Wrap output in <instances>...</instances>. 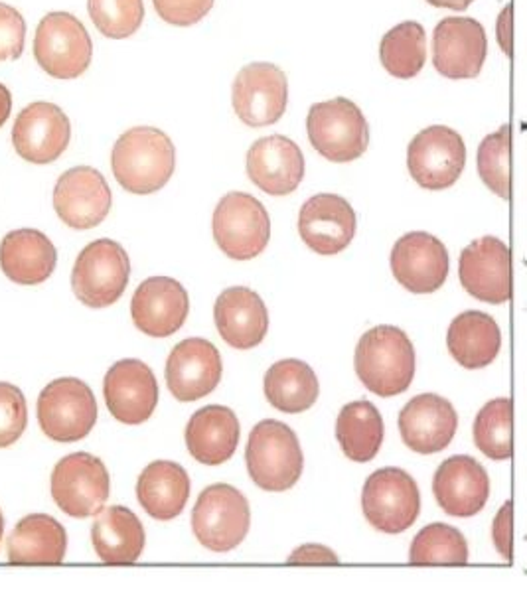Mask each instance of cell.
I'll list each match as a JSON object with an SVG mask.
<instances>
[{
	"label": "cell",
	"mask_w": 527,
	"mask_h": 592,
	"mask_svg": "<svg viewBox=\"0 0 527 592\" xmlns=\"http://www.w3.org/2000/svg\"><path fill=\"white\" fill-rule=\"evenodd\" d=\"M176 148L168 134L155 127H135L123 132L111 152L117 182L131 194H153L171 180Z\"/></svg>",
	"instance_id": "6da1fadb"
},
{
	"label": "cell",
	"mask_w": 527,
	"mask_h": 592,
	"mask_svg": "<svg viewBox=\"0 0 527 592\" xmlns=\"http://www.w3.org/2000/svg\"><path fill=\"white\" fill-rule=\"evenodd\" d=\"M415 348L401 328H371L357 342V378L379 397H395L407 391L415 378Z\"/></svg>",
	"instance_id": "7a4b0ae2"
},
{
	"label": "cell",
	"mask_w": 527,
	"mask_h": 592,
	"mask_svg": "<svg viewBox=\"0 0 527 592\" xmlns=\"http://www.w3.org/2000/svg\"><path fill=\"white\" fill-rule=\"evenodd\" d=\"M245 460L249 476L265 492L291 490L305 468V456L294 430L275 419L253 427Z\"/></svg>",
	"instance_id": "3957f363"
},
{
	"label": "cell",
	"mask_w": 527,
	"mask_h": 592,
	"mask_svg": "<svg viewBox=\"0 0 527 592\" xmlns=\"http://www.w3.org/2000/svg\"><path fill=\"white\" fill-rule=\"evenodd\" d=\"M307 131L312 147L330 163H352L370 145L368 121L360 107L346 97L312 105Z\"/></svg>",
	"instance_id": "277c9868"
},
{
	"label": "cell",
	"mask_w": 527,
	"mask_h": 592,
	"mask_svg": "<svg viewBox=\"0 0 527 592\" xmlns=\"http://www.w3.org/2000/svg\"><path fill=\"white\" fill-rule=\"evenodd\" d=\"M252 525L247 498L228 484H213L192 509V532L205 549L228 553L244 543Z\"/></svg>",
	"instance_id": "5b68a950"
},
{
	"label": "cell",
	"mask_w": 527,
	"mask_h": 592,
	"mask_svg": "<svg viewBox=\"0 0 527 592\" xmlns=\"http://www.w3.org/2000/svg\"><path fill=\"white\" fill-rule=\"evenodd\" d=\"M212 229L223 253L236 261H249L261 255L269 244L271 220L255 196L231 192L216 205Z\"/></svg>",
	"instance_id": "8992f818"
},
{
	"label": "cell",
	"mask_w": 527,
	"mask_h": 592,
	"mask_svg": "<svg viewBox=\"0 0 527 592\" xmlns=\"http://www.w3.org/2000/svg\"><path fill=\"white\" fill-rule=\"evenodd\" d=\"M129 276L127 251L113 239H97L79 253L71 273V289L85 307L105 308L121 299Z\"/></svg>",
	"instance_id": "52a82bcc"
},
{
	"label": "cell",
	"mask_w": 527,
	"mask_h": 592,
	"mask_svg": "<svg viewBox=\"0 0 527 592\" xmlns=\"http://www.w3.org/2000/svg\"><path fill=\"white\" fill-rule=\"evenodd\" d=\"M95 420V395L82 380L61 378L42 389L38 397V423L42 433L52 441H82L92 433Z\"/></svg>",
	"instance_id": "ba28073f"
},
{
	"label": "cell",
	"mask_w": 527,
	"mask_h": 592,
	"mask_svg": "<svg viewBox=\"0 0 527 592\" xmlns=\"http://www.w3.org/2000/svg\"><path fill=\"white\" fill-rule=\"evenodd\" d=\"M93 46L85 26L69 12L44 16L34 36V58L48 76L76 79L92 64Z\"/></svg>",
	"instance_id": "9c48e42d"
},
{
	"label": "cell",
	"mask_w": 527,
	"mask_h": 592,
	"mask_svg": "<svg viewBox=\"0 0 527 592\" xmlns=\"http://www.w3.org/2000/svg\"><path fill=\"white\" fill-rule=\"evenodd\" d=\"M362 508L368 522L383 533H401L421 514V493L411 474L401 468L375 470L365 480Z\"/></svg>",
	"instance_id": "30bf717a"
},
{
	"label": "cell",
	"mask_w": 527,
	"mask_h": 592,
	"mask_svg": "<svg viewBox=\"0 0 527 592\" xmlns=\"http://www.w3.org/2000/svg\"><path fill=\"white\" fill-rule=\"evenodd\" d=\"M111 480L97 456L76 452L61 459L52 472V498L71 517H92L109 498Z\"/></svg>",
	"instance_id": "8fae6325"
},
{
	"label": "cell",
	"mask_w": 527,
	"mask_h": 592,
	"mask_svg": "<svg viewBox=\"0 0 527 592\" xmlns=\"http://www.w3.org/2000/svg\"><path fill=\"white\" fill-rule=\"evenodd\" d=\"M407 166L411 178L425 190H446L467 166V147L457 131L433 124L409 142Z\"/></svg>",
	"instance_id": "7c38bea8"
},
{
	"label": "cell",
	"mask_w": 527,
	"mask_h": 592,
	"mask_svg": "<svg viewBox=\"0 0 527 592\" xmlns=\"http://www.w3.org/2000/svg\"><path fill=\"white\" fill-rule=\"evenodd\" d=\"M234 109L247 127H267L281 119L289 103V82L275 64H249L234 82Z\"/></svg>",
	"instance_id": "4fadbf2b"
},
{
	"label": "cell",
	"mask_w": 527,
	"mask_h": 592,
	"mask_svg": "<svg viewBox=\"0 0 527 592\" xmlns=\"http://www.w3.org/2000/svg\"><path fill=\"white\" fill-rule=\"evenodd\" d=\"M449 251L431 233L411 231L393 245V276L411 292L428 294L439 291L449 276Z\"/></svg>",
	"instance_id": "5bb4252c"
},
{
	"label": "cell",
	"mask_w": 527,
	"mask_h": 592,
	"mask_svg": "<svg viewBox=\"0 0 527 592\" xmlns=\"http://www.w3.org/2000/svg\"><path fill=\"white\" fill-rule=\"evenodd\" d=\"M459 276L464 291L488 304H504L512 296L510 249L502 239L486 236L462 249Z\"/></svg>",
	"instance_id": "9a60e30c"
},
{
	"label": "cell",
	"mask_w": 527,
	"mask_h": 592,
	"mask_svg": "<svg viewBox=\"0 0 527 592\" xmlns=\"http://www.w3.org/2000/svg\"><path fill=\"white\" fill-rule=\"evenodd\" d=\"M488 52L486 32L475 18L451 16L435 28L433 64L449 79H472L480 76Z\"/></svg>",
	"instance_id": "2e32d148"
},
{
	"label": "cell",
	"mask_w": 527,
	"mask_h": 592,
	"mask_svg": "<svg viewBox=\"0 0 527 592\" xmlns=\"http://www.w3.org/2000/svg\"><path fill=\"white\" fill-rule=\"evenodd\" d=\"M111 190L100 170L76 166L60 176L53 188L58 218L74 229L97 228L111 210Z\"/></svg>",
	"instance_id": "e0dca14e"
},
{
	"label": "cell",
	"mask_w": 527,
	"mask_h": 592,
	"mask_svg": "<svg viewBox=\"0 0 527 592\" xmlns=\"http://www.w3.org/2000/svg\"><path fill=\"white\" fill-rule=\"evenodd\" d=\"M71 127L66 113L46 101L24 107L12 127V145L18 155L34 164L58 160L69 145Z\"/></svg>",
	"instance_id": "ac0fdd59"
},
{
	"label": "cell",
	"mask_w": 527,
	"mask_h": 592,
	"mask_svg": "<svg viewBox=\"0 0 527 592\" xmlns=\"http://www.w3.org/2000/svg\"><path fill=\"white\" fill-rule=\"evenodd\" d=\"M107 409L123 425H140L153 417L158 383L153 370L139 360H121L105 375Z\"/></svg>",
	"instance_id": "d6986e66"
},
{
	"label": "cell",
	"mask_w": 527,
	"mask_h": 592,
	"mask_svg": "<svg viewBox=\"0 0 527 592\" xmlns=\"http://www.w3.org/2000/svg\"><path fill=\"white\" fill-rule=\"evenodd\" d=\"M221 372L218 348L204 338H188L168 356L166 385L178 401L190 403L216 389Z\"/></svg>",
	"instance_id": "ffe728a7"
},
{
	"label": "cell",
	"mask_w": 527,
	"mask_h": 592,
	"mask_svg": "<svg viewBox=\"0 0 527 592\" xmlns=\"http://www.w3.org/2000/svg\"><path fill=\"white\" fill-rule=\"evenodd\" d=\"M459 415L449 399L423 393L411 399L399 415V433L407 448L419 454L444 451L457 435Z\"/></svg>",
	"instance_id": "44dd1931"
},
{
	"label": "cell",
	"mask_w": 527,
	"mask_h": 592,
	"mask_svg": "<svg viewBox=\"0 0 527 592\" xmlns=\"http://www.w3.org/2000/svg\"><path fill=\"white\" fill-rule=\"evenodd\" d=\"M299 231L315 253H342L355 236V212L342 196L316 194L300 208Z\"/></svg>",
	"instance_id": "7402d4cb"
},
{
	"label": "cell",
	"mask_w": 527,
	"mask_h": 592,
	"mask_svg": "<svg viewBox=\"0 0 527 592\" xmlns=\"http://www.w3.org/2000/svg\"><path fill=\"white\" fill-rule=\"evenodd\" d=\"M190 300L184 286L168 276H150L131 300V316L142 334L153 338L172 336L184 326Z\"/></svg>",
	"instance_id": "603a6c76"
},
{
	"label": "cell",
	"mask_w": 527,
	"mask_h": 592,
	"mask_svg": "<svg viewBox=\"0 0 527 592\" xmlns=\"http://www.w3.org/2000/svg\"><path fill=\"white\" fill-rule=\"evenodd\" d=\"M247 174L259 190L271 196H287L305 178V156L294 140L273 134L253 142L247 152Z\"/></svg>",
	"instance_id": "cb8c5ba5"
},
{
	"label": "cell",
	"mask_w": 527,
	"mask_h": 592,
	"mask_svg": "<svg viewBox=\"0 0 527 592\" xmlns=\"http://www.w3.org/2000/svg\"><path fill=\"white\" fill-rule=\"evenodd\" d=\"M433 492L444 514L472 517L486 506L490 478L484 466L472 456H451L436 470Z\"/></svg>",
	"instance_id": "d4e9b609"
},
{
	"label": "cell",
	"mask_w": 527,
	"mask_h": 592,
	"mask_svg": "<svg viewBox=\"0 0 527 592\" xmlns=\"http://www.w3.org/2000/svg\"><path fill=\"white\" fill-rule=\"evenodd\" d=\"M213 320L223 342L237 349L259 346L269 330V312L263 299L247 286L223 291L213 307Z\"/></svg>",
	"instance_id": "484cf974"
},
{
	"label": "cell",
	"mask_w": 527,
	"mask_h": 592,
	"mask_svg": "<svg viewBox=\"0 0 527 592\" xmlns=\"http://www.w3.org/2000/svg\"><path fill=\"white\" fill-rule=\"evenodd\" d=\"M239 435L236 412L221 405H210L192 415L186 427V446L198 462L220 466L234 456Z\"/></svg>",
	"instance_id": "4316f807"
},
{
	"label": "cell",
	"mask_w": 527,
	"mask_h": 592,
	"mask_svg": "<svg viewBox=\"0 0 527 592\" xmlns=\"http://www.w3.org/2000/svg\"><path fill=\"white\" fill-rule=\"evenodd\" d=\"M56 261V247L38 229L11 231L0 244V268L16 284L48 281Z\"/></svg>",
	"instance_id": "83f0119b"
},
{
	"label": "cell",
	"mask_w": 527,
	"mask_h": 592,
	"mask_svg": "<svg viewBox=\"0 0 527 592\" xmlns=\"http://www.w3.org/2000/svg\"><path fill=\"white\" fill-rule=\"evenodd\" d=\"M92 541L97 557L109 564L135 563L145 549V527L124 506L103 508L95 514Z\"/></svg>",
	"instance_id": "f1b7e54d"
},
{
	"label": "cell",
	"mask_w": 527,
	"mask_h": 592,
	"mask_svg": "<svg viewBox=\"0 0 527 592\" xmlns=\"http://www.w3.org/2000/svg\"><path fill=\"white\" fill-rule=\"evenodd\" d=\"M137 498L150 517L171 522L182 514L190 498V478L172 460L150 462L139 476Z\"/></svg>",
	"instance_id": "f546056e"
},
{
	"label": "cell",
	"mask_w": 527,
	"mask_h": 592,
	"mask_svg": "<svg viewBox=\"0 0 527 592\" xmlns=\"http://www.w3.org/2000/svg\"><path fill=\"white\" fill-rule=\"evenodd\" d=\"M451 356L467 370H480L492 364L502 348V332L492 316L468 310L459 314L446 332Z\"/></svg>",
	"instance_id": "4dcf8cb0"
},
{
	"label": "cell",
	"mask_w": 527,
	"mask_h": 592,
	"mask_svg": "<svg viewBox=\"0 0 527 592\" xmlns=\"http://www.w3.org/2000/svg\"><path fill=\"white\" fill-rule=\"evenodd\" d=\"M66 549L64 525L46 514L24 517L6 541L8 559L14 564H60L66 557Z\"/></svg>",
	"instance_id": "1f68e13d"
},
{
	"label": "cell",
	"mask_w": 527,
	"mask_h": 592,
	"mask_svg": "<svg viewBox=\"0 0 527 592\" xmlns=\"http://www.w3.org/2000/svg\"><path fill=\"white\" fill-rule=\"evenodd\" d=\"M320 393L316 373L300 360H283L265 375V397L276 411L297 415L315 405Z\"/></svg>",
	"instance_id": "d6a6232c"
},
{
	"label": "cell",
	"mask_w": 527,
	"mask_h": 592,
	"mask_svg": "<svg viewBox=\"0 0 527 592\" xmlns=\"http://www.w3.org/2000/svg\"><path fill=\"white\" fill-rule=\"evenodd\" d=\"M336 438L350 460H373L383 443V419L373 403H347L336 419Z\"/></svg>",
	"instance_id": "836d02e7"
},
{
	"label": "cell",
	"mask_w": 527,
	"mask_h": 592,
	"mask_svg": "<svg viewBox=\"0 0 527 592\" xmlns=\"http://www.w3.org/2000/svg\"><path fill=\"white\" fill-rule=\"evenodd\" d=\"M381 64L399 79L415 77L427 60V36L419 22H401L383 36L379 46Z\"/></svg>",
	"instance_id": "e575fe53"
},
{
	"label": "cell",
	"mask_w": 527,
	"mask_h": 592,
	"mask_svg": "<svg viewBox=\"0 0 527 592\" xmlns=\"http://www.w3.org/2000/svg\"><path fill=\"white\" fill-rule=\"evenodd\" d=\"M512 399L488 401L475 420V444L492 460H510L514 456Z\"/></svg>",
	"instance_id": "d590c367"
},
{
	"label": "cell",
	"mask_w": 527,
	"mask_h": 592,
	"mask_svg": "<svg viewBox=\"0 0 527 592\" xmlns=\"http://www.w3.org/2000/svg\"><path fill=\"white\" fill-rule=\"evenodd\" d=\"M409 559L413 564H467L468 543L457 527L433 524L417 533Z\"/></svg>",
	"instance_id": "8d00e7d4"
},
{
	"label": "cell",
	"mask_w": 527,
	"mask_h": 592,
	"mask_svg": "<svg viewBox=\"0 0 527 592\" xmlns=\"http://www.w3.org/2000/svg\"><path fill=\"white\" fill-rule=\"evenodd\" d=\"M478 174L490 190L507 200L510 196V127L488 134L478 148Z\"/></svg>",
	"instance_id": "74e56055"
},
{
	"label": "cell",
	"mask_w": 527,
	"mask_h": 592,
	"mask_svg": "<svg viewBox=\"0 0 527 592\" xmlns=\"http://www.w3.org/2000/svg\"><path fill=\"white\" fill-rule=\"evenodd\" d=\"M87 8L95 28L115 40L135 34L145 18L142 0H87Z\"/></svg>",
	"instance_id": "f35d334b"
},
{
	"label": "cell",
	"mask_w": 527,
	"mask_h": 592,
	"mask_svg": "<svg viewBox=\"0 0 527 592\" xmlns=\"http://www.w3.org/2000/svg\"><path fill=\"white\" fill-rule=\"evenodd\" d=\"M28 423V409L22 391L12 383L0 381V448L14 444Z\"/></svg>",
	"instance_id": "ab89813d"
},
{
	"label": "cell",
	"mask_w": 527,
	"mask_h": 592,
	"mask_svg": "<svg viewBox=\"0 0 527 592\" xmlns=\"http://www.w3.org/2000/svg\"><path fill=\"white\" fill-rule=\"evenodd\" d=\"M26 38V22L22 14L11 4L0 3V61L22 56Z\"/></svg>",
	"instance_id": "60d3db41"
},
{
	"label": "cell",
	"mask_w": 527,
	"mask_h": 592,
	"mask_svg": "<svg viewBox=\"0 0 527 592\" xmlns=\"http://www.w3.org/2000/svg\"><path fill=\"white\" fill-rule=\"evenodd\" d=\"M158 16L174 26H192L212 11L213 0H153Z\"/></svg>",
	"instance_id": "b9f144b4"
},
{
	"label": "cell",
	"mask_w": 527,
	"mask_h": 592,
	"mask_svg": "<svg viewBox=\"0 0 527 592\" xmlns=\"http://www.w3.org/2000/svg\"><path fill=\"white\" fill-rule=\"evenodd\" d=\"M512 522H514V504L506 501L502 509L498 511L492 524V541L498 553L506 561H512Z\"/></svg>",
	"instance_id": "7bdbcfd3"
},
{
	"label": "cell",
	"mask_w": 527,
	"mask_h": 592,
	"mask_svg": "<svg viewBox=\"0 0 527 592\" xmlns=\"http://www.w3.org/2000/svg\"><path fill=\"white\" fill-rule=\"evenodd\" d=\"M338 563H340L338 555L332 549H328V547L318 543L302 545L297 551L291 553L289 557V564H338Z\"/></svg>",
	"instance_id": "ee69618b"
},
{
	"label": "cell",
	"mask_w": 527,
	"mask_h": 592,
	"mask_svg": "<svg viewBox=\"0 0 527 592\" xmlns=\"http://www.w3.org/2000/svg\"><path fill=\"white\" fill-rule=\"evenodd\" d=\"M496 30H498L499 48H502L506 53H510V50H512V6H506L502 14H499Z\"/></svg>",
	"instance_id": "f6af8a7d"
},
{
	"label": "cell",
	"mask_w": 527,
	"mask_h": 592,
	"mask_svg": "<svg viewBox=\"0 0 527 592\" xmlns=\"http://www.w3.org/2000/svg\"><path fill=\"white\" fill-rule=\"evenodd\" d=\"M11 109H12L11 92H8V89L0 84V127L6 123L8 115H11Z\"/></svg>",
	"instance_id": "bcb514c9"
},
{
	"label": "cell",
	"mask_w": 527,
	"mask_h": 592,
	"mask_svg": "<svg viewBox=\"0 0 527 592\" xmlns=\"http://www.w3.org/2000/svg\"><path fill=\"white\" fill-rule=\"evenodd\" d=\"M428 4L436 8H451V11H467L475 0H427Z\"/></svg>",
	"instance_id": "7dc6e473"
},
{
	"label": "cell",
	"mask_w": 527,
	"mask_h": 592,
	"mask_svg": "<svg viewBox=\"0 0 527 592\" xmlns=\"http://www.w3.org/2000/svg\"><path fill=\"white\" fill-rule=\"evenodd\" d=\"M3 533H4V517H3V511H0V540H3Z\"/></svg>",
	"instance_id": "c3c4849f"
}]
</instances>
